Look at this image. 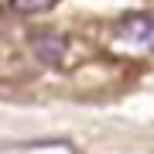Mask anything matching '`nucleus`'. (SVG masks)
I'll list each match as a JSON object with an SVG mask.
<instances>
[{
    "label": "nucleus",
    "instance_id": "1",
    "mask_svg": "<svg viewBox=\"0 0 154 154\" xmlns=\"http://www.w3.org/2000/svg\"><path fill=\"white\" fill-rule=\"evenodd\" d=\"M116 41L127 48H154V17L151 14H127L116 24Z\"/></svg>",
    "mask_w": 154,
    "mask_h": 154
},
{
    "label": "nucleus",
    "instance_id": "2",
    "mask_svg": "<svg viewBox=\"0 0 154 154\" xmlns=\"http://www.w3.org/2000/svg\"><path fill=\"white\" fill-rule=\"evenodd\" d=\"M31 55L41 62V65H62V58H65V51H69V38L62 31H51V28H41V31H34L31 38Z\"/></svg>",
    "mask_w": 154,
    "mask_h": 154
},
{
    "label": "nucleus",
    "instance_id": "3",
    "mask_svg": "<svg viewBox=\"0 0 154 154\" xmlns=\"http://www.w3.org/2000/svg\"><path fill=\"white\" fill-rule=\"evenodd\" d=\"M58 0H11V11H17V14H45V11H51Z\"/></svg>",
    "mask_w": 154,
    "mask_h": 154
}]
</instances>
